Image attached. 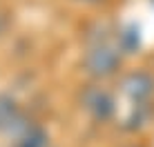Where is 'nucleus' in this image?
I'll use <instances>...</instances> for the list:
<instances>
[{
  "instance_id": "1",
  "label": "nucleus",
  "mask_w": 154,
  "mask_h": 147,
  "mask_svg": "<svg viewBox=\"0 0 154 147\" xmlns=\"http://www.w3.org/2000/svg\"><path fill=\"white\" fill-rule=\"evenodd\" d=\"M116 62V54L112 49H107V47H98V49H94L92 54L87 56V67L92 74H98V76H107V74L114 71Z\"/></svg>"
},
{
  "instance_id": "2",
  "label": "nucleus",
  "mask_w": 154,
  "mask_h": 147,
  "mask_svg": "<svg viewBox=\"0 0 154 147\" xmlns=\"http://www.w3.org/2000/svg\"><path fill=\"white\" fill-rule=\"evenodd\" d=\"M123 89L130 94L134 100H143L145 96L152 94V78L147 74H130L123 82Z\"/></svg>"
},
{
  "instance_id": "3",
  "label": "nucleus",
  "mask_w": 154,
  "mask_h": 147,
  "mask_svg": "<svg viewBox=\"0 0 154 147\" xmlns=\"http://www.w3.org/2000/svg\"><path fill=\"white\" fill-rule=\"evenodd\" d=\"M94 94H96V98H94V100L85 96V107H87L89 112H94V116L105 118V116H107V112L112 109V100H109V96L103 92V89H100V92L96 89Z\"/></svg>"
}]
</instances>
